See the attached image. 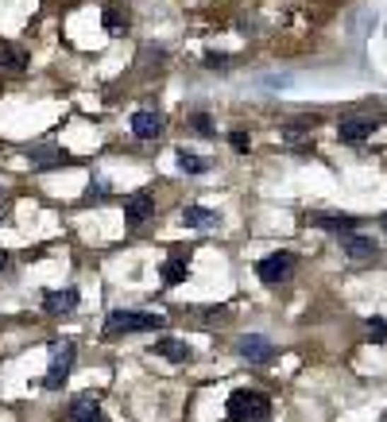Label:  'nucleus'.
I'll use <instances>...</instances> for the list:
<instances>
[{
  "instance_id": "23",
  "label": "nucleus",
  "mask_w": 387,
  "mask_h": 422,
  "mask_svg": "<svg viewBox=\"0 0 387 422\" xmlns=\"http://www.w3.org/2000/svg\"><path fill=\"white\" fill-rule=\"evenodd\" d=\"M4 268H8V252L0 248V271H4Z\"/></svg>"
},
{
  "instance_id": "5",
  "label": "nucleus",
  "mask_w": 387,
  "mask_h": 422,
  "mask_svg": "<svg viewBox=\"0 0 387 422\" xmlns=\"http://www.w3.org/2000/svg\"><path fill=\"white\" fill-rule=\"evenodd\" d=\"M236 353H241L248 364H271L275 360V345H271L267 337H260V333L241 337V341H236Z\"/></svg>"
},
{
  "instance_id": "1",
  "label": "nucleus",
  "mask_w": 387,
  "mask_h": 422,
  "mask_svg": "<svg viewBox=\"0 0 387 422\" xmlns=\"http://www.w3.org/2000/svg\"><path fill=\"white\" fill-rule=\"evenodd\" d=\"M163 326H167V318L151 314V310H112L109 318H105L101 333L109 337V341H117V337H128V333H155V329H163Z\"/></svg>"
},
{
  "instance_id": "17",
  "label": "nucleus",
  "mask_w": 387,
  "mask_h": 422,
  "mask_svg": "<svg viewBox=\"0 0 387 422\" xmlns=\"http://www.w3.org/2000/svg\"><path fill=\"white\" fill-rule=\"evenodd\" d=\"M178 167H183L186 175H205V171H209L213 163L205 159V155H197V152H186V147H183V152H178Z\"/></svg>"
},
{
  "instance_id": "3",
  "label": "nucleus",
  "mask_w": 387,
  "mask_h": 422,
  "mask_svg": "<svg viewBox=\"0 0 387 422\" xmlns=\"http://www.w3.org/2000/svg\"><path fill=\"white\" fill-rule=\"evenodd\" d=\"M74 360H78V345H74V341H54L51 345V368H47V376H43L47 392H59V387L66 384Z\"/></svg>"
},
{
  "instance_id": "18",
  "label": "nucleus",
  "mask_w": 387,
  "mask_h": 422,
  "mask_svg": "<svg viewBox=\"0 0 387 422\" xmlns=\"http://www.w3.org/2000/svg\"><path fill=\"white\" fill-rule=\"evenodd\" d=\"M159 275H163V283H167V287L183 283V279H186V260H183V256H171V260L163 263V271H159Z\"/></svg>"
},
{
  "instance_id": "10",
  "label": "nucleus",
  "mask_w": 387,
  "mask_h": 422,
  "mask_svg": "<svg viewBox=\"0 0 387 422\" xmlns=\"http://www.w3.org/2000/svg\"><path fill=\"white\" fill-rule=\"evenodd\" d=\"M159 132H163V117L155 109L132 113V136H136V139H155Z\"/></svg>"
},
{
  "instance_id": "21",
  "label": "nucleus",
  "mask_w": 387,
  "mask_h": 422,
  "mask_svg": "<svg viewBox=\"0 0 387 422\" xmlns=\"http://www.w3.org/2000/svg\"><path fill=\"white\" fill-rule=\"evenodd\" d=\"M190 124H194L197 132H205V136H213V120L205 117V113H194V117H190Z\"/></svg>"
},
{
  "instance_id": "12",
  "label": "nucleus",
  "mask_w": 387,
  "mask_h": 422,
  "mask_svg": "<svg viewBox=\"0 0 387 422\" xmlns=\"http://www.w3.org/2000/svg\"><path fill=\"white\" fill-rule=\"evenodd\" d=\"M310 225L345 236V233H352V229H357V217H349V213H310Z\"/></svg>"
},
{
  "instance_id": "16",
  "label": "nucleus",
  "mask_w": 387,
  "mask_h": 422,
  "mask_svg": "<svg viewBox=\"0 0 387 422\" xmlns=\"http://www.w3.org/2000/svg\"><path fill=\"white\" fill-rule=\"evenodd\" d=\"M31 163H43V167H59V163H70V152L62 147H28Z\"/></svg>"
},
{
  "instance_id": "6",
  "label": "nucleus",
  "mask_w": 387,
  "mask_h": 422,
  "mask_svg": "<svg viewBox=\"0 0 387 422\" xmlns=\"http://www.w3.org/2000/svg\"><path fill=\"white\" fill-rule=\"evenodd\" d=\"M372 132H376V120L372 117H357V113L341 117V124H337V136H341L345 144H360V139H368Z\"/></svg>"
},
{
  "instance_id": "9",
  "label": "nucleus",
  "mask_w": 387,
  "mask_h": 422,
  "mask_svg": "<svg viewBox=\"0 0 387 422\" xmlns=\"http://www.w3.org/2000/svg\"><path fill=\"white\" fill-rule=\"evenodd\" d=\"M66 418H70V422H109L101 415L97 395H78V399L70 403V411H66Z\"/></svg>"
},
{
  "instance_id": "8",
  "label": "nucleus",
  "mask_w": 387,
  "mask_h": 422,
  "mask_svg": "<svg viewBox=\"0 0 387 422\" xmlns=\"http://www.w3.org/2000/svg\"><path fill=\"white\" fill-rule=\"evenodd\" d=\"M147 217H155V198L147 190H139V194H132L125 202V221L128 225H144Z\"/></svg>"
},
{
  "instance_id": "20",
  "label": "nucleus",
  "mask_w": 387,
  "mask_h": 422,
  "mask_svg": "<svg viewBox=\"0 0 387 422\" xmlns=\"http://www.w3.org/2000/svg\"><path fill=\"white\" fill-rule=\"evenodd\" d=\"M368 337H372L376 345L387 341V321H383V318H372V321H368Z\"/></svg>"
},
{
  "instance_id": "22",
  "label": "nucleus",
  "mask_w": 387,
  "mask_h": 422,
  "mask_svg": "<svg viewBox=\"0 0 387 422\" xmlns=\"http://www.w3.org/2000/svg\"><path fill=\"white\" fill-rule=\"evenodd\" d=\"M205 66H229V55H217V51H209V55H205Z\"/></svg>"
},
{
  "instance_id": "2",
  "label": "nucleus",
  "mask_w": 387,
  "mask_h": 422,
  "mask_svg": "<svg viewBox=\"0 0 387 422\" xmlns=\"http://www.w3.org/2000/svg\"><path fill=\"white\" fill-rule=\"evenodd\" d=\"M229 422H271V399L263 392H241L229 395Z\"/></svg>"
},
{
  "instance_id": "7",
  "label": "nucleus",
  "mask_w": 387,
  "mask_h": 422,
  "mask_svg": "<svg viewBox=\"0 0 387 422\" xmlns=\"http://www.w3.org/2000/svg\"><path fill=\"white\" fill-rule=\"evenodd\" d=\"M341 248H345V256H349L352 263H368L376 252H380L372 236H360V233H345L341 236Z\"/></svg>"
},
{
  "instance_id": "24",
  "label": "nucleus",
  "mask_w": 387,
  "mask_h": 422,
  "mask_svg": "<svg viewBox=\"0 0 387 422\" xmlns=\"http://www.w3.org/2000/svg\"><path fill=\"white\" fill-rule=\"evenodd\" d=\"M380 225H383V229H387V213H383V217H380Z\"/></svg>"
},
{
  "instance_id": "14",
  "label": "nucleus",
  "mask_w": 387,
  "mask_h": 422,
  "mask_svg": "<svg viewBox=\"0 0 387 422\" xmlns=\"http://www.w3.org/2000/svg\"><path fill=\"white\" fill-rule=\"evenodd\" d=\"M28 70V55L16 43H0V74H23Z\"/></svg>"
},
{
  "instance_id": "4",
  "label": "nucleus",
  "mask_w": 387,
  "mask_h": 422,
  "mask_svg": "<svg viewBox=\"0 0 387 422\" xmlns=\"http://www.w3.org/2000/svg\"><path fill=\"white\" fill-rule=\"evenodd\" d=\"M256 275H260L267 287L287 283V279L294 275V256H291V252H267V256L256 263Z\"/></svg>"
},
{
  "instance_id": "13",
  "label": "nucleus",
  "mask_w": 387,
  "mask_h": 422,
  "mask_svg": "<svg viewBox=\"0 0 387 422\" xmlns=\"http://www.w3.org/2000/svg\"><path fill=\"white\" fill-rule=\"evenodd\" d=\"M155 353H159L163 360H171V364H186L194 357V349L186 341H178V337H159V341H155Z\"/></svg>"
},
{
  "instance_id": "11",
  "label": "nucleus",
  "mask_w": 387,
  "mask_h": 422,
  "mask_svg": "<svg viewBox=\"0 0 387 422\" xmlns=\"http://www.w3.org/2000/svg\"><path fill=\"white\" fill-rule=\"evenodd\" d=\"M78 287H62V291H47L43 295V310L47 314H70L74 306H78Z\"/></svg>"
},
{
  "instance_id": "15",
  "label": "nucleus",
  "mask_w": 387,
  "mask_h": 422,
  "mask_svg": "<svg viewBox=\"0 0 387 422\" xmlns=\"http://www.w3.org/2000/svg\"><path fill=\"white\" fill-rule=\"evenodd\" d=\"M183 221H186V229H202V233H205V229L217 225V213H213V210H202V205H186V210H183Z\"/></svg>"
},
{
  "instance_id": "19",
  "label": "nucleus",
  "mask_w": 387,
  "mask_h": 422,
  "mask_svg": "<svg viewBox=\"0 0 387 422\" xmlns=\"http://www.w3.org/2000/svg\"><path fill=\"white\" fill-rule=\"evenodd\" d=\"M229 144H233L236 155H248L252 152V136H248V132H229Z\"/></svg>"
}]
</instances>
